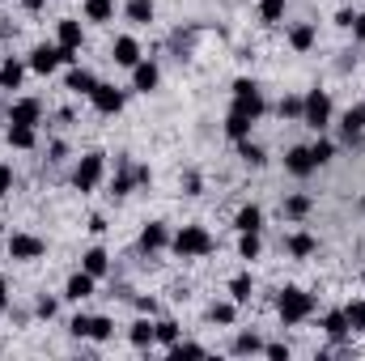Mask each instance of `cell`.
I'll return each instance as SVG.
<instances>
[{
    "label": "cell",
    "mask_w": 365,
    "mask_h": 361,
    "mask_svg": "<svg viewBox=\"0 0 365 361\" xmlns=\"http://www.w3.org/2000/svg\"><path fill=\"white\" fill-rule=\"evenodd\" d=\"M170 247L179 251L182 260H195V255H208L212 251V234L204 225H182L179 234L170 238Z\"/></svg>",
    "instance_id": "cell-1"
},
{
    "label": "cell",
    "mask_w": 365,
    "mask_h": 361,
    "mask_svg": "<svg viewBox=\"0 0 365 361\" xmlns=\"http://www.w3.org/2000/svg\"><path fill=\"white\" fill-rule=\"evenodd\" d=\"M276 310H280V319H284V323H302V319H310L314 298H310L306 289H284V293H280V302H276Z\"/></svg>",
    "instance_id": "cell-2"
},
{
    "label": "cell",
    "mask_w": 365,
    "mask_h": 361,
    "mask_svg": "<svg viewBox=\"0 0 365 361\" xmlns=\"http://www.w3.org/2000/svg\"><path fill=\"white\" fill-rule=\"evenodd\" d=\"M234 115H247V119H259L264 115V93L255 81H234Z\"/></svg>",
    "instance_id": "cell-3"
},
{
    "label": "cell",
    "mask_w": 365,
    "mask_h": 361,
    "mask_svg": "<svg viewBox=\"0 0 365 361\" xmlns=\"http://www.w3.org/2000/svg\"><path fill=\"white\" fill-rule=\"evenodd\" d=\"M302 119H306L314 132H323V128L331 123V98L323 90H310L306 93V106H302Z\"/></svg>",
    "instance_id": "cell-4"
},
{
    "label": "cell",
    "mask_w": 365,
    "mask_h": 361,
    "mask_svg": "<svg viewBox=\"0 0 365 361\" xmlns=\"http://www.w3.org/2000/svg\"><path fill=\"white\" fill-rule=\"evenodd\" d=\"M102 175H106V158H102V153H86L81 166L73 171V187H77V191H93V187L102 183Z\"/></svg>",
    "instance_id": "cell-5"
},
{
    "label": "cell",
    "mask_w": 365,
    "mask_h": 361,
    "mask_svg": "<svg viewBox=\"0 0 365 361\" xmlns=\"http://www.w3.org/2000/svg\"><path fill=\"white\" fill-rule=\"evenodd\" d=\"M90 102H93V111L98 115H119L123 111V90H115V86H93V93H90Z\"/></svg>",
    "instance_id": "cell-6"
},
{
    "label": "cell",
    "mask_w": 365,
    "mask_h": 361,
    "mask_svg": "<svg viewBox=\"0 0 365 361\" xmlns=\"http://www.w3.org/2000/svg\"><path fill=\"white\" fill-rule=\"evenodd\" d=\"M43 251H47V243L34 238V234H13L9 238V255L13 260H43Z\"/></svg>",
    "instance_id": "cell-7"
},
{
    "label": "cell",
    "mask_w": 365,
    "mask_h": 361,
    "mask_svg": "<svg viewBox=\"0 0 365 361\" xmlns=\"http://www.w3.org/2000/svg\"><path fill=\"white\" fill-rule=\"evenodd\" d=\"M284 171H289V175H297V179L314 175V171H319V162L310 158V145H297V149H289V158H284Z\"/></svg>",
    "instance_id": "cell-8"
},
{
    "label": "cell",
    "mask_w": 365,
    "mask_h": 361,
    "mask_svg": "<svg viewBox=\"0 0 365 361\" xmlns=\"http://www.w3.org/2000/svg\"><path fill=\"white\" fill-rule=\"evenodd\" d=\"M60 64H64L60 43H56V47H34V51H30V68H34V73H43V77H47V73H56Z\"/></svg>",
    "instance_id": "cell-9"
},
{
    "label": "cell",
    "mask_w": 365,
    "mask_h": 361,
    "mask_svg": "<svg viewBox=\"0 0 365 361\" xmlns=\"http://www.w3.org/2000/svg\"><path fill=\"white\" fill-rule=\"evenodd\" d=\"M110 60H115V64H123V68H136V64H140V43H136V39H128V34H123V39H115Z\"/></svg>",
    "instance_id": "cell-10"
},
{
    "label": "cell",
    "mask_w": 365,
    "mask_h": 361,
    "mask_svg": "<svg viewBox=\"0 0 365 361\" xmlns=\"http://www.w3.org/2000/svg\"><path fill=\"white\" fill-rule=\"evenodd\" d=\"M340 132H344V141H349V145H353V141H361V132H365V106H349V111H344Z\"/></svg>",
    "instance_id": "cell-11"
},
{
    "label": "cell",
    "mask_w": 365,
    "mask_h": 361,
    "mask_svg": "<svg viewBox=\"0 0 365 361\" xmlns=\"http://www.w3.org/2000/svg\"><path fill=\"white\" fill-rule=\"evenodd\" d=\"M38 115H43V106L34 102V98H21V102H13V111H9V123H38Z\"/></svg>",
    "instance_id": "cell-12"
},
{
    "label": "cell",
    "mask_w": 365,
    "mask_h": 361,
    "mask_svg": "<svg viewBox=\"0 0 365 361\" xmlns=\"http://www.w3.org/2000/svg\"><path fill=\"white\" fill-rule=\"evenodd\" d=\"M93 293V276L86 268L77 272V276H68V285H64V298H73V302H86Z\"/></svg>",
    "instance_id": "cell-13"
},
{
    "label": "cell",
    "mask_w": 365,
    "mask_h": 361,
    "mask_svg": "<svg viewBox=\"0 0 365 361\" xmlns=\"http://www.w3.org/2000/svg\"><path fill=\"white\" fill-rule=\"evenodd\" d=\"M166 243H170V234H166L162 221H149V225L140 230V247H145V251H162Z\"/></svg>",
    "instance_id": "cell-14"
},
{
    "label": "cell",
    "mask_w": 365,
    "mask_h": 361,
    "mask_svg": "<svg viewBox=\"0 0 365 361\" xmlns=\"http://www.w3.org/2000/svg\"><path fill=\"white\" fill-rule=\"evenodd\" d=\"M132 86H136L140 93L158 90V64H149V60H140V64L132 68Z\"/></svg>",
    "instance_id": "cell-15"
},
{
    "label": "cell",
    "mask_w": 365,
    "mask_h": 361,
    "mask_svg": "<svg viewBox=\"0 0 365 361\" xmlns=\"http://www.w3.org/2000/svg\"><path fill=\"white\" fill-rule=\"evenodd\" d=\"M128 340H132L136 349H145V345H153V340H158V323H149V319H140V323H132V332H128Z\"/></svg>",
    "instance_id": "cell-16"
},
{
    "label": "cell",
    "mask_w": 365,
    "mask_h": 361,
    "mask_svg": "<svg viewBox=\"0 0 365 361\" xmlns=\"http://www.w3.org/2000/svg\"><path fill=\"white\" fill-rule=\"evenodd\" d=\"M93 86H98V77H93L90 68H73V73H68V90L73 93H86V98H90Z\"/></svg>",
    "instance_id": "cell-17"
},
{
    "label": "cell",
    "mask_w": 365,
    "mask_h": 361,
    "mask_svg": "<svg viewBox=\"0 0 365 361\" xmlns=\"http://www.w3.org/2000/svg\"><path fill=\"white\" fill-rule=\"evenodd\" d=\"M81 268L90 272L93 280H98V276H106V268H110V260H106V251H102V247H93V251H86V260H81Z\"/></svg>",
    "instance_id": "cell-18"
},
{
    "label": "cell",
    "mask_w": 365,
    "mask_h": 361,
    "mask_svg": "<svg viewBox=\"0 0 365 361\" xmlns=\"http://www.w3.org/2000/svg\"><path fill=\"white\" fill-rule=\"evenodd\" d=\"M81 21H60V47H68V51H81Z\"/></svg>",
    "instance_id": "cell-19"
},
{
    "label": "cell",
    "mask_w": 365,
    "mask_h": 361,
    "mask_svg": "<svg viewBox=\"0 0 365 361\" xmlns=\"http://www.w3.org/2000/svg\"><path fill=\"white\" fill-rule=\"evenodd\" d=\"M9 145L13 149H34V128L30 123H9Z\"/></svg>",
    "instance_id": "cell-20"
},
{
    "label": "cell",
    "mask_w": 365,
    "mask_h": 361,
    "mask_svg": "<svg viewBox=\"0 0 365 361\" xmlns=\"http://www.w3.org/2000/svg\"><path fill=\"white\" fill-rule=\"evenodd\" d=\"M234 225H238V234H251V230L259 234V225H264V213H259L255 204H247V208L238 213V221H234Z\"/></svg>",
    "instance_id": "cell-21"
},
{
    "label": "cell",
    "mask_w": 365,
    "mask_h": 361,
    "mask_svg": "<svg viewBox=\"0 0 365 361\" xmlns=\"http://www.w3.org/2000/svg\"><path fill=\"white\" fill-rule=\"evenodd\" d=\"M323 332H327L331 340H344V336H349V315H344V310H331V315L323 319Z\"/></svg>",
    "instance_id": "cell-22"
},
{
    "label": "cell",
    "mask_w": 365,
    "mask_h": 361,
    "mask_svg": "<svg viewBox=\"0 0 365 361\" xmlns=\"http://www.w3.org/2000/svg\"><path fill=\"white\" fill-rule=\"evenodd\" d=\"M21 77H26V68H21L17 60H4V64H0V86H4V90H17Z\"/></svg>",
    "instance_id": "cell-23"
},
{
    "label": "cell",
    "mask_w": 365,
    "mask_h": 361,
    "mask_svg": "<svg viewBox=\"0 0 365 361\" xmlns=\"http://www.w3.org/2000/svg\"><path fill=\"white\" fill-rule=\"evenodd\" d=\"M251 123H255V119H247V115H234V111H230V119H225L230 141H247V136H251Z\"/></svg>",
    "instance_id": "cell-24"
},
{
    "label": "cell",
    "mask_w": 365,
    "mask_h": 361,
    "mask_svg": "<svg viewBox=\"0 0 365 361\" xmlns=\"http://www.w3.org/2000/svg\"><path fill=\"white\" fill-rule=\"evenodd\" d=\"M128 21L149 26L153 21V0H128Z\"/></svg>",
    "instance_id": "cell-25"
},
{
    "label": "cell",
    "mask_w": 365,
    "mask_h": 361,
    "mask_svg": "<svg viewBox=\"0 0 365 361\" xmlns=\"http://www.w3.org/2000/svg\"><path fill=\"white\" fill-rule=\"evenodd\" d=\"M86 17L90 21H110L115 17V0H86Z\"/></svg>",
    "instance_id": "cell-26"
},
{
    "label": "cell",
    "mask_w": 365,
    "mask_h": 361,
    "mask_svg": "<svg viewBox=\"0 0 365 361\" xmlns=\"http://www.w3.org/2000/svg\"><path fill=\"white\" fill-rule=\"evenodd\" d=\"M110 336H115V323H110V319H102V315H98V319H90V340L106 345Z\"/></svg>",
    "instance_id": "cell-27"
},
{
    "label": "cell",
    "mask_w": 365,
    "mask_h": 361,
    "mask_svg": "<svg viewBox=\"0 0 365 361\" xmlns=\"http://www.w3.org/2000/svg\"><path fill=\"white\" fill-rule=\"evenodd\" d=\"M289 43H293L297 51L314 47V26H293V30H289Z\"/></svg>",
    "instance_id": "cell-28"
},
{
    "label": "cell",
    "mask_w": 365,
    "mask_h": 361,
    "mask_svg": "<svg viewBox=\"0 0 365 361\" xmlns=\"http://www.w3.org/2000/svg\"><path fill=\"white\" fill-rule=\"evenodd\" d=\"M314 247H319V243H314L310 234H293V238H289V251H293L297 260H302V255H314Z\"/></svg>",
    "instance_id": "cell-29"
},
{
    "label": "cell",
    "mask_w": 365,
    "mask_h": 361,
    "mask_svg": "<svg viewBox=\"0 0 365 361\" xmlns=\"http://www.w3.org/2000/svg\"><path fill=\"white\" fill-rule=\"evenodd\" d=\"M344 315H349V332H365V298L344 306Z\"/></svg>",
    "instance_id": "cell-30"
},
{
    "label": "cell",
    "mask_w": 365,
    "mask_h": 361,
    "mask_svg": "<svg viewBox=\"0 0 365 361\" xmlns=\"http://www.w3.org/2000/svg\"><path fill=\"white\" fill-rule=\"evenodd\" d=\"M238 255H242V260H255V255H259V234H255V230L238 238Z\"/></svg>",
    "instance_id": "cell-31"
},
{
    "label": "cell",
    "mask_w": 365,
    "mask_h": 361,
    "mask_svg": "<svg viewBox=\"0 0 365 361\" xmlns=\"http://www.w3.org/2000/svg\"><path fill=\"white\" fill-rule=\"evenodd\" d=\"M158 345H166V349H170V345H179V323L162 319V323H158Z\"/></svg>",
    "instance_id": "cell-32"
},
{
    "label": "cell",
    "mask_w": 365,
    "mask_h": 361,
    "mask_svg": "<svg viewBox=\"0 0 365 361\" xmlns=\"http://www.w3.org/2000/svg\"><path fill=\"white\" fill-rule=\"evenodd\" d=\"M284 213H289V217H306V213H310V195H289V200H284Z\"/></svg>",
    "instance_id": "cell-33"
},
{
    "label": "cell",
    "mask_w": 365,
    "mask_h": 361,
    "mask_svg": "<svg viewBox=\"0 0 365 361\" xmlns=\"http://www.w3.org/2000/svg\"><path fill=\"white\" fill-rule=\"evenodd\" d=\"M230 293H234V302H247V298H251V276H247V272L234 276V280H230Z\"/></svg>",
    "instance_id": "cell-34"
},
{
    "label": "cell",
    "mask_w": 365,
    "mask_h": 361,
    "mask_svg": "<svg viewBox=\"0 0 365 361\" xmlns=\"http://www.w3.org/2000/svg\"><path fill=\"white\" fill-rule=\"evenodd\" d=\"M259 349H264V345H259L255 332H242V336L234 340V353H259Z\"/></svg>",
    "instance_id": "cell-35"
},
{
    "label": "cell",
    "mask_w": 365,
    "mask_h": 361,
    "mask_svg": "<svg viewBox=\"0 0 365 361\" xmlns=\"http://www.w3.org/2000/svg\"><path fill=\"white\" fill-rule=\"evenodd\" d=\"M259 17H264V21H280V17H284V0H264V4H259Z\"/></svg>",
    "instance_id": "cell-36"
},
{
    "label": "cell",
    "mask_w": 365,
    "mask_h": 361,
    "mask_svg": "<svg viewBox=\"0 0 365 361\" xmlns=\"http://www.w3.org/2000/svg\"><path fill=\"white\" fill-rule=\"evenodd\" d=\"M331 153H336V145H331V141H314V145H310V158H314L319 166H323V162H331Z\"/></svg>",
    "instance_id": "cell-37"
},
{
    "label": "cell",
    "mask_w": 365,
    "mask_h": 361,
    "mask_svg": "<svg viewBox=\"0 0 365 361\" xmlns=\"http://www.w3.org/2000/svg\"><path fill=\"white\" fill-rule=\"evenodd\" d=\"M238 153H242L251 166H264V149H259V145H251V141H238Z\"/></svg>",
    "instance_id": "cell-38"
},
{
    "label": "cell",
    "mask_w": 365,
    "mask_h": 361,
    "mask_svg": "<svg viewBox=\"0 0 365 361\" xmlns=\"http://www.w3.org/2000/svg\"><path fill=\"white\" fill-rule=\"evenodd\" d=\"M208 319H212V323H225V327H230V323H234V306H230V302H217V306L208 310Z\"/></svg>",
    "instance_id": "cell-39"
},
{
    "label": "cell",
    "mask_w": 365,
    "mask_h": 361,
    "mask_svg": "<svg viewBox=\"0 0 365 361\" xmlns=\"http://www.w3.org/2000/svg\"><path fill=\"white\" fill-rule=\"evenodd\" d=\"M170 357H204V345H182L179 340V345H170Z\"/></svg>",
    "instance_id": "cell-40"
},
{
    "label": "cell",
    "mask_w": 365,
    "mask_h": 361,
    "mask_svg": "<svg viewBox=\"0 0 365 361\" xmlns=\"http://www.w3.org/2000/svg\"><path fill=\"white\" fill-rule=\"evenodd\" d=\"M132 183H136V175H119V179L110 183V191H115V195H128V191H132Z\"/></svg>",
    "instance_id": "cell-41"
},
{
    "label": "cell",
    "mask_w": 365,
    "mask_h": 361,
    "mask_svg": "<svg viewBox=\"0 0 365 361\" xmlns=\"http://www.w3.org/2000/svg\"><path fill=\"white\" fill-rule=\"evenodd\" d=\"M68 332H73V336H90V315H77V319L68 323Z\"/></svg>",
    "instance_id": "cell-42"
},
{
    "label": "cell",
    "mask_w": 365,
    "mask_h": 361,
    "mask_svg": "<svg viewBox=\"0 0 365 361\" xmlns=\"http://www.w3.org/2000/svg\"><path fill=\"white\" fill-rule=\"evenodd\" d=\"M302 106H306L302 98H284V102H280V115H302Z\"/></svg>",
    "instance_id": "cell-43"
},
{
    "label": "cell",
    "mask_w": 365,
    "mask_h": 361,
    "mask_svg": "<svg viewBox=\"0 0 365 361\" xmlns=\"http://www.w3.org/2000/svg\"><path fill=\"white\" fill-rule=\"evenodd\" d=\"M264 353H268L272 361H289V345H268Z\"/></svg>",
    "instance_id": "cell-44"
},
{
    "label": "cell",
    "mask_w": 365,
    "mask_h": 361,
    "mask_svg": "<svg viewBox=\"0 0 365 361\" xmlns=\"http://www.w3.org/2000/svg\"><path fill=\"white\" fill-rule=\"evenodd\" d=\"M9 187H13V171H9V166H0V200L9 195Z\"/></svg>",
    "instance_id": "cell-45"
},
{
    "label": "cell",
    "mask_w": 365,
    "mask_h": 361,
    "mask_svg": "<svg viewBox=\"0 0 365 361\" xmlns=\"http://www.w3.org/2000/svg\"><path fill=\"white\" fill-rule=\"evenodd\" d=\"M38 315H43V319H51V315H56V302H51V298H43V302H38Z\"/></svg>",
    "instance_id": "cell-46"
},
{
    "label": "cell",
    "mask_w": 365,
    "mask_h": 361,
    "mask_svg": "<svg viewBox=\"0 0 365 361\" xmlns=\"http://www.w3.org/2000/svg\"><path fill=\"white\" fill-rule=\"evenodd\" d=\"M353 34H357V39H361V43H365V13H361V17H357V21H353Z\"/></svg>",
    "instance_id": "cell-47"
},
{
    "label": "cell",
    "mask_w": 365,
    "mask_h": 361,
    "mask_svg": "<svg viewBox=\"0 0 365 361\" xmlns=\"http://www.w3.org/2000/svg\"><path fill=\"white\" fill-rule=\"evenodd\" d=\"M4 298H9V285H4V276H0V306H4Z\"/></svg>",
    "instance_id": "cell-48"
},
{
    "label": "cell",
    "mask_w": 365,
    "mask_h": 361,
    "mask_svg": "<svg viewBox=\"0 0 365 361\" xmlns=\"http://www.w3.org/2000/svg\"><path fill=\"white\" fill-rule=\"evenodd\" d=\"M43 4H47V0H26V9H43Z\"/></svg>",
    "instance_id": "cell-49"
},
{
    "label": "cell",
    "mask_w": 365,
    "mask_h": 361,
    "mask_svg": "<svg viewBox=\"0 0 365 361\" xmlns=\"http://www.w3.org/2000/svg\"><path fill=\"white\" fill-rule=\"evenodd\" d=\"M0 90H4V86H0Z\"/></svg>",
    "instance_id": "cell-50"
}]
</instances>
